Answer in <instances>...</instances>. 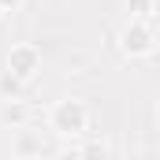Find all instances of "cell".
<instances>
[{"mask_svg":"<svg viewBox=\"0 0 160 160\" xmlns=\"http://www.w3.org/2000/svg\"><path fill=\"white\" fill-rule=\"evenodd\" d=\"M108 157V149L101 145V142H89V145H82V160H104Z\"/></svg>","mask_w":160,"mask_h":160,"instance_id":"52a82bcc","label":"cell"},{"mask_svg":"<svg viewBox=\"0 0 160 160\" xmlns=\"http://www.w3.org/2000/svg\"><path fill=\"white\" fill-rule=\"evenodd\" d=\"M41 149H45V145H41V134H34V130H22V134L15 138V153H19L22 160L41 157Z\"/></svg>","mask_w":160,"mask_h":160,"instance_id":"277c9868","label":"cell"},{"mask_svg":"<svg viewBox=\"0 0 160 160\" xmlns=\"http://www.w3.org/2000/svg\"><path fill=\"white\" fill-rule=\"evenodd\" d=\"M130 15H153V0H127Z\"/></svg>","mask_w":160,"mask_h":160,"instance_id":"ba28073f","label":"cell"},{"mask_svg":"<svg viewBox=\"0 0 160 160\" xmlns=\"http://www.w3.org/2000/svg\"><path fill=\"white\" fill-rule=\"evenodd\" d=\"M0 15H4V11H0Z\"/></svg>","mask_w":160,"mask_h":160,"instance_id":"7c38bea8","label":"cell"},{"mask_svg":"<svg viewBox=\"0 0 160 160\" xmlns=\"http://www.w3.org/2000/svg\"><path fill=\"white\" fill-rule=\"evenodd\" d=\"M22 0H0V11H11V8H19Z\"/></svg>","mask_w":160,"mask_h":160,"instance_id":"30bf717a","label":"cell"},{"mask_svg":"<svg viewBox=\"0 0 160 160\" xmlns=\"http://www.w3.org/2000/svg\"><path fill=\"white\" fill-rule=\"evenodd\" d=\"M60 160H82V149H67V153H60Z\"/></svg>","mask_w":160,"mask_h":160,"instance_id":"9c48e42d","label":"cell"},{"mask_svg":"<svg viewBox=\"0 0 160 160\" xmlns=\"http://www.w3.org/2000/svg\"><path fill=\"white\" fill-rule=\"evenodd\" d=\"M119 45L127 56H149L153 52V26L149 22H127V30L119 34Z\"/></svg>","mask_w":160,"mask_h":160,"instance_id":"3957f363","label":"cell"},{"mask_svg":"<svg viewBox=\"0 0 160 160\" xmlns=\"http://www.w3.org/2000/svg\"><path fill=\"white\" fill-rule=\"evenodd\" d=\"M0 119L11 123V127H22V123L30 119V108H26V104H19V101H8V104L0 108Z\"/></svg>","mask_w":160,"mask_h":160,"instance_id":"5b68a950","label":"cell"},{"mask_svg":"<svg viewBox=\"0 0 160 160\" xmlns=\"http://www.w3.org/2000/svg\"><path fill=\"white\" fill-rule=\"evenodd\" d=\"M8 71H11L15 78L30 82V78L41 71V52L34 48V45H15L11 56H8Z\"/></svg>","mask_w":160,"mask_h":160,"instance_id":"7a4b0ae2","label":"cell"},{"mask_svg":"<svg viewBox=\"0 0 160 160\" xmlns=\"http://www.w3.org/2000/svg\"><path fill=\"white\" fill-rule=\"evenodd\" d=\"M157 123H160V104H157Z\"/></svg>","mask_w":160,"mask_h":160,"instance_id":"8fae6325","label":"cell"},{"mask_svg":"<svg viewBox=\"0 0 160 160\" xmlns=\"http://www.w3.org/2000/svg\"><path fill=\"white\" fill-rule=\"evenodd\" d=\"M22 93V78H15L11 71H0V97L4 101H19Z\"/></svg>","mask_w":160,"mask_h":160,"instance_id":"8992f818","label":"cell"},{"mask_svg":"<svg viewBox=\"0 0 160 160\" xmlns=\"http://www.w3.org/2000/svg\"><path fill=\"white\" fill-rule=\"evenodd\" d=\"M86 127H89V112H86L82 101H60L52 108V130H60V134H82Z\"/></svg>","mask_w":160,"mask_h":160,"instance_id":"6da1fadb","label":"cell"}]
</instances>
